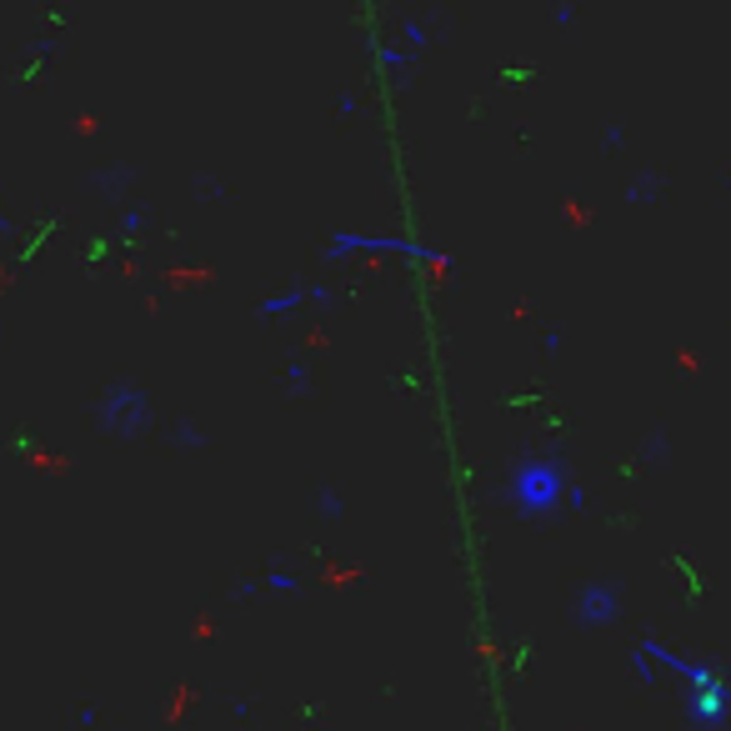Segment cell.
<instances>
[{"label":"cell","mask_w":731,"mask_h":731,"mask_svg":"<svg viewBox=\"0 0 731 731\" xmlns=\"http://www.w3.org/2000/svg\"><path fill=\"white\" fill-rule=\"evenodd\" d=\"M551 492H557V476H551L546 466H536V471H526V476H522V496H526V506H541Z\"/></svg>","instance_id":"obj_1"}]
</instances>
